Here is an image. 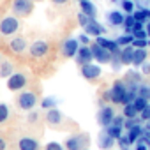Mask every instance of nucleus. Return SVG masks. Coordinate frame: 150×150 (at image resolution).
Here are the masks:
<instances>
[{"mask_svg":"<svg viewBox=\"0 0 150 150\" xmlns=\"http://www.w3.org/2000/svg\"><path fill=\"white\" fill-rule=\"evenodd\" d=\"M141 69H143V74H148V72H150V64L145 62V64L141 65Z\"/></svg>","mask_w":150,"mask_h":150,"instance_id":"48","label":"nucleus"},{"mask_svg":"<svg viewBox=\"0 0 150 150\" xmlns=\"http://www.w3.org/2000/svg\"><path fill=\"white\" fill-rule=\"evenodd\" d=\"M132 35H134V39H146V37H148V34H146V28H143V30H138V32H134Z\"/></svg>","mask_w":150,"mask_h":150,"instance_id":"43","label":"nucleus"},{"mask_svg":"<svg viewBox=\"0 0 150 150\" xmlns=\"http://www.w3.org/2000/svg\"><path fill=\"white\" fill-rule=\"evenodd\" d=\"M35 104H37V97H35V94H34V92L25 90V92H21V94L18 96V106H20L21 110L30 111Z\"/></svg>","mask_w":150,"mask_h":150,"instance_id":"2","label":"nucleus"},{"mask_svg":"<svg viewBox=\"0 0 150 150\" xmlns=\"http://www.w3.org/2000/svg\"><path fill=\"white\" fill-rule=\"evenodd\" d=\"M48 42H44V41H35V42H32L30 44V57H34V58H41V57H44L46 53H48Z\"/></svg>","mask_w":150,"mask_h":150,"instance_id":"10","label":"nucleus"},{"mask_svg":"<svg viewBox=\"0 0 150 150\" xmlns=\"http://www.w3.org/2000/svg\"><path fill=\"white\" fill-rule=\"evenodd\" d=\"M139 111L136 110V106H134V103H129V104H124V117L125 118H132V117H136Z\"/></svg>","mask_w":150,"mask_h":150,"instance_id":"25","label":"nucleus"},{"mask_svg":"<svg viewBox=\"0 0 150 150\" xmlns=\"http://www.w3.org/2000/svg\"><path fill=\"white\" fill-rule=\"evenodd\" d=\"M125 92H127L125 85H124L122 81H117V83L111 87V90H110V101H113L115 104H122Z\"/></svg>","mask_w":150,"mask_h":150,"instance_id":"7","label":"nucleus"},{"mask_svg":"<svg viewBox=\"0 0 150 150\" xmlns=\"http://www.w3.org/2000/svg\"><path fill=\"white\" fill-rule=\"evenodd\" d=\"M132 41H134V35L132 34H124V35H120L117 39V42L120 46H129V44H132Z\"/></svg>","mask_w":150,"mask_h":150,"instance_id":"29","label":"nucleus"},{"mask_svg":"<svg viewBox=\"0 0 150 150\" xmlns=\"http://www.w3.org/2000/svg\"><path fill=\"white\" fill-rule=\"evenodd\" d=\"M124 20H125V16H124L120 11H111V13L108 14V21H110L113 27H120V25H124Z\"/></svg>","mask_w":150,"mask_h":150,"instance_id":"22","label":"nucleus"},{"mask_svg":"<svg viewBox=\"0 0 150 150\" xmlns=\"http://www.w3.org/2000/svg\"><path fill=\"white\" fill-rule=\"evenodd\" d=\"M132 16H134V20H136V21H143V23H146V13H145V7H141V9L134 11V13H132Z\"/></svg>","mask_w":150,"mask_h":150,"instance_id":"31","label":"nucleus"},{"mask_svg":"<svg viewBox=\"0 0 150 150\" xmlns=\"http://www.w3.org/2000/svg\"><path fill=\"white\" fill-rule=\"evenodd\" d=\"M139 118H141L143 122L150 120V104H148V106H146V108H145V110H143L141 113H139Z\"/></svg>","mask_w":150,"mask_h":150,"instance_id":"41","label":"nucleus"},{"mask_svg":"<svg viewBox=\"0 0 150 150\" xmlns=\"http://www.w3.org/2000/svg\"><path fill=\"white\" fill-rule=\"evenodd\" d=\"M92 53H94V58L99 62V64H108V62H111V51H108L106 48H103L101 44H97V42H94L92 46Z\"/></svg>","mask_w":150,"mask_h":150,"instance_id":"6","label":"nucleus"},{"mask_svg":"<svg viewBox=\"0 0 150 150\" xmlns=\"http://www.w3.org/2000/svg\"><path fill=\"white\" fill-rule=\"evenodd\" d=\"M146 44H148L146 39H134L132 41V46L134 48H146Z\"/></svg>","mask_w":150,"mask_h":150,"instance_id":"40","label":"nucleus"},{"mask_svg":"<svg viewBox=\"0 0 150 150\" xmlns=\"http://www.w3.org/2000/svg\"><path fill=\"white\" fill-rule=\"evenodd\" d=\"M145 129H146V131H150V120H146V125H145Z\"/></svg>","mask_w":150,"mask_h":150,"instance_id":"52","label":"nucleus"},{"mask_svg":"<svg viewBox=\"0 0 150 150\" xmlns=\"http://www.w3.org/2000/svg\"><path fill=\"white\" fill-rule=\"evenodd\" d=\"M78 2H83V0H78Z\"/></svg>","mask_w":150,"mask_h":150,"instance_id":"54","label":"nucleus"},{"mask_svg":"<svg viewBox=\"0 0 150 150\" xmlns=\"http://www.w3.org/2000/svg\"><path fill=\"white\" fill-rule=\"evenodd\" d=\"M41 106H42V108H46V110H51V108H55V106H57V99H53V97H46V99H42Z\"/></svg>","mask_w":150,"mask_h":150,"instance_id":"32","label":"nucleus"},{"mask_svg":"<svg viewBox=\"0 0 150 150\" xmlns=\"http://www.w3.org/2000/svg\"><path fill=\"white\" fill-rule=\"evenodd\" d=\"M11 72H13V64L11 62H2V65H0V76L7 78V76H11Z\"/></svg>","mask_w":150,"mask_h":150,"instance_id":"27","label":"nucleus"},{"mask_svg":"<svg viewBox=\"0 0 150 150\" xmlns=\"http://www.w3.org/2000/svg\"><path fill=\"white\" fill-rule=\"evenodd\" d=\"M44 150H64V146H62L60 143L51 141V143H48V145H46V148H44Z\"/></svg>","mask_w":150,"mask_h":150,"instance_id":"42","label":"nucleus"},{"mask_svg":"<svg viewBox=\"0 0 150 150\" xmlns=\"http://www.w3.org/2000/svg\"><path fill=\"white\" fill-rule=\"evenodd\" d=\"M80 42H83V44H88V42H90V37H88V34H87V32L80 35Z\"/></svg>","mask_w":150,"mask_h":150,"instance_id":"44","label":"nucleus"},{"mask_svg":"<svg viewBox=\"0 0 150 150\" xmlns=\"http://www.w3.org/2000/svg\"><path fill=\"white\" fill-rule=\"evenodd\" d=\"M80 9H81V13H85L90 18H96V14H97V9H96V6L90 2V0H83V2H80Z\"/></svg>","mask_w":150,"mask_h":150,"instance_id":"20","label":"nucleus"},{"mask_svg":"<svg viewBox=\"0 0 150 150\" xmlns=\"http://www.w3.org/2000/svg\"><path fill=\"white\" fill-rule=\"evenodd\" d=\"M134 50H136V48H134L132 44L122 48V51H120V58H122V64H124V65L132 64V60H134Z\"/></svg>","mask_w":150,"mask_h":150,"instance_id":"15","label":"nucleus"},{"mask_svg":"<svg viewBox=\"0 0 150 150\" xmlns=\"http://www.w3.org/2000/svg\"><path fill=\"white\" fill-rule=\"evenodd\" d=\"M111 124H115V125H122V127H124V117H115Z\"/></svg>","mask_w":150,"mask_h":150,"instance_id":"47","label":"nucleus"},{"mask_svg":"<svg viewBox=\"0 0 150 150\" xmlns=\"http://www.w3.org/2000/svg\"><path fill=\"white\" fill-rule=\"evenodd\" d=\"M7 118H9V106L2 103L0 104V124H4Z\"/></svg>","mask_w":150,"mask_h":150,"instance_id":"30","label":"nucleus"},{"mask_svg":"<svg viewBox=\"0 0 150 150\" xmlns=\"http://www.w3.org/2000/svg\"><path fill=\"white\" fill-rule=\"evenodd\" d=\"M34 9L32 0H14L13 2V13L16 16H28Z\"/></svg>","mask_w":150,"mask_h":150,"instance_id":"4","label":"nucleus"},{"mask_svg":"<svg viewBox=\"0 0 150 150\" xmlns=\"http://www.w3.org/2000/svg\"><path fill=\"white\" fill-rule=\"evenodd\" d=\"M87 145H88V138L85 134H76L65 141V150H85Z\"/></svg>","mask_w":150,"mask_h":150,"instance_id":"3","label":"nucleus"},{"mask_svg":"<svg viewBox=\"0 0 150 150\" xmlns=\"http://www.w3.org/2000/svg\"><path fill=\"white\" fill-rule=\"evenodd\" d=\"M118 145H120V150H131V143H129L127 136H122L118 139Z\"/></svg>","mask_w":150,"mask_h":150,"instance_id":"38","label":"nucleus"},{"mask_svg":"<svg viewBox=\"0 0 150 150\" xmlns=\"http://www.w3.org/2000/svg\"><path fill=\"white\" fill-rule=\"evenodd\" d=\"M51 2H53V4H65L67 0H51Z\"/></svg>","mask_w":150,"mask_h":150,"instance_id":"51","label":"nucleus"},{"mask_svg":"<svg viewBox=\"0 0 150 150\" xmlns=\"http://www.w3.org/2000/svg\"><path fill=\"white\" fill-rule=\"evenodd\" d=\"M146 34H148V37H150V23H146Z\"/></svg>","mask_w":150,"mask_h":150,"instance_id":"53","label":"nucleus"},{"mask_svg":"<svg viewBox=\"0 0 150 150\" xmlns=\"http://www.w3.org/2000/svg\"><path fill=\"white\" fill-rule=\"evenodd\" d=\"M134 23H136L134 16H132V14H127L125 20H124V30H125V34H132V27H134Z\"/></svg>","mask_w":150,"mask_h":150,"instance_id":"26","label":"nucleus"},{"mask_svg":"<svg viewBox=\"0 0 150 150\" xmlns=\"http://www.w3.org/2000/svg\"><path fill=\"white\" fill-rule=\"evenodd\" d=\"M148 101H150V99H146V97H141V96H138V97L134 99V106H136V110H138V111L141 113V111H143V110H145V108L148 106Z\"/></svg>","mask_w":150,"mask_h":150,"instance_id":"28","label":"nucleus"},{"mask_svg":"<svg viewBox=\"0 0 150 150\" xmlns=\"http://www.w3.org/2000/svg\"><path fill=\"white\" fill-rule=\"evenodd\" d=\"M18 148L20 150H39V141L34 138H21L18 141Z\"/></svg>","mask_w":150,"mask_h":150,"instance_id":"17","label":"nucleus"},{"mask_svg":"<svg viewBox=\"0 0 150 150\" xmlns=\"http://www.w3.org/2000/svg\"><path fill=\"white\" fill-rule=\"evenodd\" d=\"M27 76L25 74H20V72H16V74H11L9 76V80H7V88L9 90H13V92H18V90H23V87L27 85Z\"/></svg>","mask_w":150,"mask_h":150,"instance_id":"5","label":"nucleus"},{"mask_svg":"<svg viewBox=\"0 0 150 150\" xmlns=\"http://www.w3.org/2000/svg\"><path fill=\"white\" fill-rule=\"evenodd\" d=\"M139 122H143V120H141V118H139V120H138V118H136V117H132V118H127V120H125V122H124V127H125V129H127V131H129V129H131V127H132V125H136V124H139Z\"/></svg>","mask_w":150,"mask_h":150,"instance_id":"37","label":"nucleus"},{"mask_svg":"<svg viewBox=\"0 0 150 150\" xmlns=\"http://www.w3.org/2000/svg\"><path fill=\"white\" fill-rule=\"evenodd\" d=\"M141 134H143V129H141V125H139V124L132 125V127L127 131V139H129V143H131V145H132V143H136V141L141 138Z\"/></svg>","mask_w":150,"mask_h":150,"instance_id":"19","label":"nucleus"},{"mask_svg":"<svg viewBox=\"0 0 150 150\" xmlns=\"http://www.w3.org/2000/svg\"><path fill=\"white\" fill-rule=\"evenodd\" d=\"M90 20H92V18H90V16H87L85 13H80V14H78V21H80V25H81V27H87V25L90 23Z\"/></svg>","mask_w":150,"mask_h":150,"instance_id":"36","label":"nucleus"},{"mask_svg":"<svg viewBox=\"0 0 150 150\" xmlns=\"http://www.w3.org/2000/svg\"><path fill=\"white\" fill-rule=\"evenodd\" d=\"M11 50L14 51V53H23V51H27V46H28V42H27V39L25 37H14L13 41H11Z\"/></svg>","mask_w":150,"mask_h":150,"instance_id":"16","label":"nucleus"},{"mask_svg":"<svg viewBox=\"0 0 150 150\" xmlns=\"http://www.w3.org/2000/svg\"><path fill=\"white\" fill-rule=\"evenodd\" d=\"M81 74H83V78L85 80H97L99 76H101V67L99 65H94L92 62H88V64H85V65H81Z\"/></svg>","mask_w":150,"mask_h":150,"instance_id":"8","label":"nucleus"},{"mask_svg":"<svg viewBox=\"0 0 150 150\" xmlns=\"http://www.w3.org/2000/svg\"><path fill=\"white\" fill-rule=\"evenodd\" d=\"M120 64H122L120 53H113V55H111V67H113V69H120Z\"/></svg>","mask_w":150,"mask_h":150,"instance_id":"34","label":"nucleus"},{"mask_svg":"<svg viewBox=\"0 0 150 150\" xmlns=\"http://www.w3.org/2000/svg\"><path fill=\"white\" fill-rule=\"evenodd\" d=\"M106 132H108L111 138H115V139H120V138H122V125L110 124V125L106 127Z\"/></svg>","mask_w":150,"mask_h":150,"instance_id":"24","label":"nucleus"},{"mask_svg":"<svg viewBox=\"0 0 150 150\" xmlns=\"http://www.w3.org/2000/svg\"><path fill=\"white\" fill-rule=\"evenodd\" d=\"M92 60H94L92 48H88L87 44L81 46V48L78 50V53H76V62H78L80 65H85V64H88V62H92Z\"/></svg>","mask_w":150,"mask_h":150,"instance_id":"11","label":"nucleus"},{"mask_svg":"<svg viewBox=\"0 0 150 150\" xmlns=\"http://www.w3.org/2000/svg\"><path fill=\"white\" fill-rule=\"evenodd\" d=\"M62 120H64V117H62V113H60L57 108L48 110V113H46V122H48L50 125H58Z\"/></svg>","mask_w":150,"mask_h":150,"instance_id":"18","label":"nucleus"},{"mask_svg":"<svg viewBox=\"0 0 150 150\" xmlns=\"http://www.w3.org/2000/svg\"><path fill=\"white\" fill-rule=\"evenodd\" d=\"M138 96L150 99V87H146V85H139V87H138Z\"/></svg>","mask_w":150,"mask_h":150,"instance_id":"35","label":"nucleus"},{"mask_svg":"<svg viewBox=\"0 0 150 150\" xmlns=\"http://www.w3.org/2000/svg\"><path fill=\"white\" fill-rule=\"evenodd\" d=\"M148 148H150V146H148V143H146L143 138H139V139L136 141V148H134V150H148Z\"/></svg>","mask_w":150,"mask_h":150,"instance_id":"39","label":"nucleus"},{"mask_svg":"<svg viewBox=\"0 0 150 150\" xmlns=\"http://www.w3.org/2000/svg\"><path fill=\"white\" fill-rule=\"evenodd\" d=\"M83 28H85V32H87L88 35H94V37H99V35L104 34V27H101V23L96 21V18H92L90 23H88L87 27H83Z\"/></svg>","mask_w":150,"mask_h":150,"instance_id":"13","label":"nucleus"},{"mask_svg":"<svg viewBox=\"0 0 150 150\" xmlns=\"http://www.w3.org/2000/svg\"><path fill=\"white\" fill-rule=\"evenodd\" d=\"M113 145H115V138H111L108 132H103L99 136V146H101V150H110Z\"/></svg>","mask_w":150,"mask_h":150,"instance_id":"21","label":"nucleus"},{"mask_svg":"<svg viewBox=\"0 0 150 150\" xmlns=\"http://www.w3.org/2000/svg\"><path fill=\"white\" fill-rule=\"evenodd\" d=\"M141 138L148 143V146H150V131H146V129H143V134H141Z\"/></svg>","mask_w":150,"mask_h":150,"instance_id":"45","label":"nucleus"},{"mask_svg":"<svg viewBox=\"0 0 150 150\" xmlns=\"http://www.w3.org/2000/svg\"><path fill=\"white\" fill-rule=\"evenodd\" d=\"M7 148V143H6V139L0 136V150H6Z\"/></svg>","mask_w":150,"mask_h":150,"instance_id":"49","label":"nucleus"},{"mask_svg":"<svg viewBox=\"0 0 150 150\" xmlns=\"http://www.w3.org/2000/svg\"><path fill=\"white\" fill-rule=\"evenodd\" d=\"M138 30H143V21H136V23H134V27H132V34L138 32Z\"/></svg>","mask_w":150,"mask_h":150,"instance_id":"46","label":"nucleus"},{"mask_svg":"<svg viewBox=\"0 0 150 150\" xmlns=\"http://www.w3.org/2000/svg\"><path fill=\"white\" fill-rule=\"evenodd\" d=\"M113 118H115L113 108H110V106H103V108H101V111H99V117H97L99 124H101L103 127H108V125L113 122Z\"/></svg>","mask_w":150,"mask_h":150,"instance_id":"12","label":"nucleus"},{"mask_svg":"<svg viewBox=\"0 0 150 150\" xmlns=\"http://www.w3.org/2000/svg\"><path fill=\"white\" fill-rule=\"evenodd\" d=\"M78 50H80V44H78L76 39H67V41H64V44H62V55L67 57V58L76 57Z\"/></svg>","mask_w":150,"mask_h":150,"instance_id":"9","label":"nucleus"},{"mask_svg":"<svg viewBox=\"0 0 150 150\" xmlns=\"http://www.w3.org/2000/svg\"><path fill=\"white\" fill-rule=\"evenodd\" d=\"M96 42L101 44L103 48H106V50L111 51V53H120V51H122V50H120V44H118L117 41H110V39H104V37L99 35V37L96 39Z\"/></svg>","mask_w":150,"mask_h":150,"instance_id":"14","label":"nucleus"},{"mask_svg":"<svg viewBox=\"0 0 150 150\" xmlns=\"http://www.w3.org/2000/svg\"><path fill=\"white\" fill-rule=\"evenodd\" d=\"M146 51H145V48H136L134 50V60H132V64L134 65H143L145 62H146Z\"/></svg>","mask_w":150,"mask_h":150,"instance_id":"23","label":"nucleus"},{"mask_svg":"<svg viewBox=\"0 0 150 150\" xmlns=\"http://www.w3.org/2000/svg\"><path fill=\"white\" fill-rule=\"evenodd\" d=\"M145 13H146V23H150V9L145 7Z\"/></svg>","mask_w":150,"mask_h":150,"instance_id":"50","label":"nucleus"},{"mask_svg":"<svg viewBox=\"0 0 150 150\" xmlns=\"http://www.w3.org/2000/svg\"><path fill=\"white\" fill-rule=\"evenodd\" d=\"M18 28H20V21L14 16H6V18L0 20V34L6 35V37L16 34Z\"/></svg>","mask_w":150,"mask_h":150,"instance_id":"1","label":"nucleus"},{"mask_svg":"<svg viewBox=\"0 0 150 150\" xmlns=\"http://www.w3.org/2000/svg\"><path fill=\"white\" fill-rule=\"evenodd\" d=\"M122 9H124L127 14H132V13H134V4H132V0H124V2H122Z\"/></svg>","mask_w":150,"mask_h":150,"instance_id":"33","label":"nucleus"}]
</instances>
